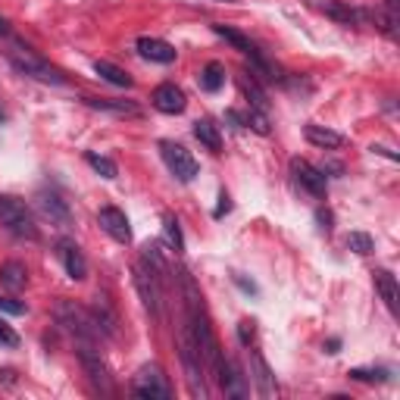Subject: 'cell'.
<instances>
[{"label": "cell", "instance_id": "6da1fadb", "mask_svg": "<svg viewBox=\"0 0 400 400\" xmlns=\"http://www.w3.org/2000/svg\"><path fill=\"white\" fill-rule=\"evenodd\" d=\"M53 319H57V325L66 328L78 344H94V347H97L100 328H97V323H94L91 310L78 307L75 301H60L57 307H53Z\"/></svg>", "mask_w": 400, "mask_h": 400}, {"label": "cell", "instance_id": "7a4b0ae2", "mask_svg": "<svg viewBox=\"0 0 400 400\" xmlns=\"http://www.w3.org/2000/svg\"><path fill=\"white\" fill-rule=\"evenodd\" d=\"M6 60L13 63L16 69H19L22 75H28V78H38V82H47V85H63L66 78H63L60 69H53L47 60L38 57L31 47L26 44H19V41H10V47H6Z\"/></svg>", "mask_w": 400, "mask_h": 400}, {"label": "cell", "instance_id": "3957f363", "mask_svg": "<svg viewBox=\"0 0 400 400\" xmlns=\"http://www.w3.org/2000/svg\"><path fill=\"white\" fill-rule=\"evenodd\" d=\"M0 222H4L13 234H19V238H28V241L38 238L35 219H31V213L26 210V203H22L19 198H10V194L0 198Z\"/></svg>", "mask_w": 400, "mask_h": 400}, {"label": "cell", "instance_id": "277c9868", "mask_svg": "<svg viewBox=\"0 0 400 400\" xmlns=\"http://www.w3.org/2000/svg\"><path fill=\"white\" fill-rule=\"evenodd\" d=\"M78 360H82V366H85V372H88L91 385L97 388L100 394L113 397L116 394V382H113V375H109V369H107L104 357H100V350L94 347V344H78Z\"/></svg>", "mask_w": 400, "mask_h": 400}, {"label": "cell", "instance_id": "5b68a950", "mask_svg": "<svg viewBox=\"0 0 400 400\" xmlns=\"http://www.w3.org/2000/svg\"><path fill=\"white\" fill-rule=\"evenodd\" d=\"M160 153H163L169 172L178 178V182H194V178H198V172H200L198 160H194L182 144H175V141H160Z\"/></svg>", "mask_w": 400, "mask_h": 400}, {"label": "cell", "instance_id": "8992f818", "mask_svg": "<svg viewBox=\"0 0 400 400\" xmlns=\"http://www.w3.org/2000/svg\"><path fill=\"white\" fill-rule=\"evenodd\" d=\"M163 281L153 276V269L141 260L135 266V288L141 294V301H144V307L151 310V316H163V291H160Z\"/></svg>", "mask_w": 400, "mask_h": 400}, {"label": "cell", "instance_id": "52a82bcc", "mask_svg": "<svg viewBox=\"0 0 400 400\" xmlns=\"http://www.w3.org/2000/svg\"><path fill=\"white\" fill-rule=\"evenodd\" d=\"M135 394L144 397V400H169L172 397V388L166 382V375H163L160 366H144L138 375H135Z\"/></svg>", "mask_w": 400, "mask_h": 400}, {"label": "cell", "instance_id": "ba28073f", "mask_svg": "<svg viewBox=\"0 0 400 400\" xmlns=\"http://www.w3.org/2000/svg\"><path fill=\"white\" fill-rule=\"evenodd\" d=\"M316 10H323L325 16L344 22V26H369L372 22V10H360V6H347L344 0H313Z\"/></svg>", "mask_w": 400, "mask_h": 400}, {"label": "cell", "instance_id": "9c48e42d", "mask_svg": "<svg viewBox=\"0 0 400 400\" xmlns=\"http://www.w3.org/2000/svg\"><path fill=\"white\" fill-rule=\"evenodd\" d=\"M97 222L113 241H119V244H131V225H129V219H125V213L119 207H104L97 213Z\"/></svg>", "mask_w": 400, "mask_h": 400}, {"label": "cell", "instance_id": "30bf717a", "mask_svg": "<svg viewBox=\"0 0 400 400\" xmlns=\"http://www.w3.org/2000/svg\"><path fill=\"white\" fill-rule=\"evenodd\" d=\"M291 172H294V182L303 188V191H310L313 198H323L325 194V172L323 169H316V166H310L307 160H291Z\"/></svg>", "mask_w": 400, "mask_h": 400}, {"label": "cell", "instance_id": "8fae6325", "mask_svg": "<svg viewBox=\"0 0 400 400\" xmlns=\"http://www.w3.org/2000/svg\"><path fill=\"white\" fill-rule=\"evenodd\" d=\"M35 200H38V210H41L53 225H69L72 222V210H69V203L63 200L57 191H47L44 188V191H38Z\"/></svg>", "mask_w": 400, "mask_h": 400}, {"label": "cell", "instance_id": "7c38bea8", "mask_svg": "<svg viewBox=\"0 0 400 400\" xmlns=\"http://www.w3.org/2000/svg\"><path fill=\"white\" fill-rule=\"evenodd\" d=\"M250 375H254V382H256V391H260V397H276V394H279L276 375H272L269 363H266V357L260 354V350H250Z\"/></svg>", "mask_w": 400, "mask_h": 400}, {"label": "cell", "instance_id": "4fadbf2b", "mask_svg": "<svg viewBox=\"0 0 400 400\" xmlns=\"http://www.w3.org/2000/svg\"><path fill=\"white\" fill-rule=\"evenodd\" d=\"M153 107L160 109V113H166V116H178V113H185V107H188V100H185V91L182 88H175L172 82L166 85H160V88L153 91Z\"/></svg>", "mask_w": 400, "mask_h": 400}, {"label": "cell", "instance_id": "5bb4252c", "mask_svg": "<svg viewBox=\"0 0 400 400\" xmlns=\"http://www.w3.org/2000/svg\"><path fill=\"white\" fill-rule=\"evenodd\" d=\"M60 260L63 266H66V276L72 281H82L88 279V260H85V254L78 250V244H72V241H60Z\"/></svg>", "mask_w": 400, "mask_h": 400}, {"label": "cell", "instance_id": "9a60e30c", "mask_svg": "<svg viewBox=\"0 0 400 400\" xmlns=\"http://www.w3.org/2000/svg\"><path fill=\"white\" fill-rule=\"evenodd\" d=\"M138 53L144 60L151 63H163V66H169V63H175V47L160 41V38H138Z\"/></svg>", "mask_w": 400, "mask_h": 400}, {"label": "cell", "instance_id": "2e32d148", "mask_svg": "<svg viewBox=\"0 0 400 400\" xmlns=\"http://www.w3.org/2000/svg\"><path fill=\"white\" fill-rule=\"evenodd\" d=\"M303 135H307V141L313 147H323V151H335V147L344 144V138L338 135V131L325 129V125H316V122H310L307 129H303Z\"/></svg>", "mask_w": 400, "mask_h": 400}, {"label": "cell", "instance_id": "e0dca14e", "mask_svg": "<svg viewBox=\"0 0 400 400\" xmlns=\"http://www.w3.org/2000/svg\"><path fill=\"white\" fill-rule=\"evenodd\" d=\"M372 276H375V288H379L382 301L388 303V310H391V313H397V301H400V288H397V279L391 276L388 269H375Z\"/></svg>", "mask_w": 400, "mask_h": 400}, {"label": "cell", "instance_id": "ac0fdd59", "mask_svg": "<svg viewBox=\"0 0 400 400\" xmlns=\"http://www.w3.org/2000/svg\"><path fill=\"white\" fill-rule=\"evenodd\" d=\"M26 281H28V272L19 260H6L4 266H0V285H4L6 291H22Z\"/></svg>", "mask_w": 400, "mask_h": 400}, {"label": "cell", "instance_id": "d6986e66", "mask_svg": "<svg viewBox=\"0 0 400 400\" xmlns=\"http://www.w3.org/2000/svg\"><path fill=\"white\" fill-rule=\"evenodd\" d=\"M94 72H97L104 82L116 85V88H131V75L125 72V69H119L116 63H107V60H97L94 63Z\"/></svg>", "mask_w": 400, "mask_h": 400}, {"label": "cell", "instance_id": "ffe728a7", "mask_svg": "<svg viewBox=\"0 0 400 400\" xmlns=\"http://www.w3.org/2000/svg\"><path fill=\"white\" fill-rule=\"evenodd\" d=\"M194 138H198L207 151H213V153L222 151V135H219V129L210 119H198V122H194Z\"/></svg>", "mask_w": 400, "mask_h": 400}, {"label": "cell", "instance_id": "44dd1931", "mask_svg": "<svg viewBox=\"0 0 400 400\" xmlns=\"http://www.w3.org/2000/svg\"><path fill=\"white\" fill-rule=\"evenodd\" d=\"M85 107L91 109H107V113H116V116H138L141 109L129 100H107V97H85Z\"/></svg>", "mask_w": 400, "mask_h": 400}, {"label": "cell", "instance_id": "7402d4cb", "mask_svg": "<svg viewBox=\"0 0 400 400\" xmlns=\"http://www.w3.org/2000/svg\"><path fill=\"white\" fill-rule=\"evenodd\" d=\"M91 316H94V323H97L100 328V335H107V338H116V313L107 307V301H94V307H91Z\"/></svg>", "mask_w": 400, "mask_h": 400}, {"label": "cell", "instance_id": "603a6c76", "mask_svg": "<svg viewBox=\"0 0 400 400\" xmlns=\"http://www.w3.org/2000/svg\"><path fill=\"white\" fill-rule=\"evenodd\" d=\"M222 85H225V69L219 66V63H207V66L200 69V88L207 94H216Z\"/></svg>", "mask_w": 400, "mask_h": 400}, {"label": "cell", "instance_id": "cb8c5ba5", "mask_svg": "<svg viewBox=\"0 0 400 400\" xmlns=\"http://www.w3.org/2000/svg\"><path fill=\"white\" fill-rule=\"evenodd\" d=\"M163 241H166L169 250H175V254H182V250H185V238H182V229H178V219L175 216L163 219Z\"/></svg>", "mask_w": 400, "mask_h": 400}, {"label": "cell", "instance_id": "d4e9b609", "mask_svg": "<svg viewBox=\"0 0 400 400\" xmlns=\"http://www.w3.org/2000/svg\"><path fill=\"white\" fill-rule=\"evenodd\" d=\"M241 91L247 94L250 109H263V113H266V109H269V97H266V94H263V88L254 82V78H247V75L241 78Z\"/></svg>", "mask_w": 400, "mask_h": 400}, {"label": "cell", "instance_id": "484cf974", "mask_svg": "<svg viewBox=\"0 0 400 400\" xmlns=\"http://www.w3.org/2000/svg\"><path fill=\"white\" fill-rule=\"evenodd\" d=\"M85 160H88V166L97 172L100 178H116V175H119V169H116V163L109 160V156H100V153L88 151V153H85Z\"/></svg>", "mask_w": 400, "mask_h": 400}, {"label": "cell", "instance_id": "4316f807", "mask_svg": "<svg viewBox=\"0 0 400 400\" xmlns=\"http://www.w3.org/2000/svg\"><path fill=\"white\" fill-rule=\"evenodd\" d=\"M144 263L153 269V276H156V279L166 281L169 266H166V260H163V254H160V247H156V244H147V247H144Z\"/></svg>", "mask_w": 400, "mask_h": 400}, {"label": "cell", "instance_id": "83f0119b", "mask_svg": "<svg viewBox=\"0 0 400 400\" xmlns=\"http://www.w3.org/2000/svg\"><path fill=\"white\" fill-rule=\"evenodd\" d=\"M347 250H354V254H360V256L372 254V238L366 232H350L347 234Z\"/></svg>", "mask_w": 400, "mask_h": 400}, {"label": "cell", "instance_id": "f1b7e54d", "mask_svg": "<svg viewBox=\"0 0 400 400\" xmlns=\"http://www.w3.org/2000/svg\"><path fill=\"white\" fill-rule=\"evenodd\" d=\"M247 125L256 131V135H269V131H272L269 116H266L263 109H250V113H247Z\"/></svg>", "mask_w": 400, "mask_h": 400}, {"label": "cell", "instance_id": "f546056e", "mask_svg": "<svg viewBox=\"0 0 400 400\" xmlns=\"http://www.w3.org/2000/svg\"><path fill=\"white\" fill-rule=\"evenodd\" d=\"M354 382H388V369H350L347 372Z\"/></svg>", "mask_w": 400, "mask_h": 400}, {"label": "cell", "instance_id": "4dcf8cb0", "mask_svg": "<svg viewBox=\"0 0 400 400\" xmlns=\"http://www.w3.org/2000/svg\"><path fill=\"white\" fill-rule=\"evenodd\" d=\"M254 335H256V328H254V323H250V319H244V323H238V341L244 344V347H250Z\"/></svg>", "mask_w": 400, "mask_h": 400}, {"label": "cell", "instance_id": "1f68e13d", "mask_svg": "<svg viewBox=\"0 0 400 400\" xmlns=\"http://www.w3.org/2000/svg\"><path fill=\"white\" fill-rule=\"evenodd\" d=\"M0 313H10V316H22V313H26V303L10 301V297H0Z\"/></svg>", "mask_w": 400, "mask_h": 400}, {"label": "cell", "instance_id": "d6a6232c", "mask_svg": "<svg viewBox=\"0 0 400 400\" xmlns=\"http://www.w3.org/2000/svg\"><path fill=\"white\" fill-rule=\"evenodd\" d=\"M0 344H4V347H19V335L6 323H0Z\"/></svg>", "mask_w": 400, "mask_h": 400}, {"label": "cell", "instance_id": "836d02e7", "mask_svg": "<svg viewBox=\"0 0 400 400\" xmlns=\"http://www.w3.org/2000/svg\"><path fill=\"white\" fill-rule=\"evenodd\" d=\"M229 210H232V203H229V194L222 191V194H219V207L213 210V216H216V219H222L225 213H229Z\"/></svg>", "mask_w": 400, "mask_h": 400}, {"label": "cell", "instance_id": "e575fe53", "mask_svg": "<svg viewBox=\"0 0 400 400\" xmlns=\"http://www.w3.org/2000/svg\"><path fill=\"white\" fill-rule=\"evenodd\" d=\"M316 222H319V229H323L325 234L332 232V213H328V210H319V213H316Z\"/></svg>", "mask_w": 400, "mask_h": 400}, {"label": "cell", "instance_id": "d590c367", "mask_svg": "<svg viewBox=\"0 0 400 400\" xmlns=\"http://www.w3.org/2000/svg\"><path fill=\"white\" fill-rule=\"evenodd\" d=\"M234 285H238L241 291H247V294H256V285H254V281H247L244 276H234Z\"/></svg>", "mask_w": 400, "mask_h": 400}, {"label": "cell", "instance_id": "8d00e7d4", "mask_svg": "<svg viewBox=\"0 0 400 400\" xmlns=\"http://www.w3.org/2000/svg\"><path fill=\"white\" fill-rule=\"evenodd\" d=\"M225 119H229L232 125H238V129H241V125H247V116H241L238 109H229V113H225Z\"/></svg>", "mask_w": 400, "mask_h": 400}, {"label": "cell", "instance_id": "74e56055", "mask_svg": "<svg viewBox=\"0 0 400 400\" xmlns=\"http://www.w3.org/2000/svg\"><path fill=\"white\" fill-rule=\"evenodd\" d=\"M325 347H328V354H338V350H341V341H338V338H328Z\"/></svg>", "mask_w": 400, "mask_h": 400}, {"label": "cell", "instance_id": "f35d334b", "mask_svg": "<svg viewBox=\"0 0 400 400\" xmlns=\"http://www.w3.org/2000/svg\"><path fill=\"white\" fill-rule=\"evenodd\" d=\"M0 38H10V22L0 16Z\"/></svg>", "mask_w": 400, "mask_h": 400}, {"label": "cell", "instance_id": "ab89813d", "mask_svg": "<svg viewBox=\"0 0 400 400\" xmlns=\"http://www.w3.org/2000/svg\"><path fill=\"white\" fill-rule=\"evenodd\" d=\"M13 375H16L13 369H4V372H0V379H4V382H10V385H13Z\"/></svg>", "mask_w": 400, "mask_h": 400}, {"label": "cell", "instance_id": "60d3db41", "mask_svg": "<svg viewBox=\"0 0 400 400\" xmlns=\"http://www.w3.org/2000/svg\"><path fill=\"white\" fill-rule=\"evenodd\" d=\"M6 119V113H4V109H0V122H4Z\"/></svg>", "mask_w": 400, "mask_h": 400}]
</instances>
